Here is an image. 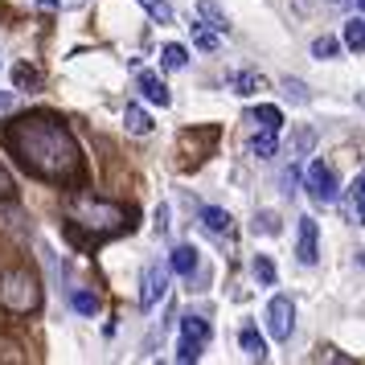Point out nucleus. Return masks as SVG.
Here are the masks:
<instances>
[{
    "label": "nucleus",
    "instance_id": "obj_1",
    "mask_svg": "<svg viewBox=\"0 0 365 365\" xmlns=\"http://www.w3.org/2000/svg\"><path fill=\"white\" fill-rule=\"evenodd\" d=\"M4 144L21 160V168H29L34 177L53 185H70L83 173V152L78 140L70 135V128L53 115H21L4 128Z\"/></svg>",
    "mask_w": 365,
    "mask_h": 365
},
{
    "label": "nucleus",
    "instance_id": "obj_2",
    "mask_svg": "<svg viewBox=\"0 0 365 365\" xmlns=\"http://www.w3.org/2000/svg\"><path fill=\"white\" fill-rule=\"evenodd\" d=\"M0 308L13 316H34L41 308V283H37L34 271H4L0 275Z\"/></svg>",
    "mask_w": 365,
    "mask_h": 365
},
{
    "label": "nucleus",
    "instance_id": "obj_3",
    "mask_svg": "<svg viewBox=\"0 0 365 365\" xmlns=\"http://www.w3.org/2000/svg\"><path fill=\"white\" fill-rule=\"evenodd\" d=\"M70 214L83 230H95V234H119L128 230V214L111 205V201H99V197H74L70 201Z\"/></svg>",
    "mask_w": 365,
    "mask_h": 365
},
{
    "label": "nucleus",
    "instance_id": "obj_4",
    "mask_svg": "<svg viewBox=\"0 0 365 365\" xmlns=\"http://www.w3.org/2000/svg\"><path fill=\"white\" fill-rule=\"evenodd\" d=\"M299 181H304V189H308V197H312L316 205H332V201H336V189H341V185H336V173H332L324 160L304 165V177H299Z\"/></svg>",
    "mask_w": 365,
    "mask_h": 365
},
{
    "label": "nucleus",
    "instance_id": "obj_5",
    "mask_svg": "<svg viewBox=\"0 0 365 365\" xmlns=\"http://www.w3.org/2000/svg\"><path fill=\"white\" fill-rule=\"evenodd\" d=\"M205 341H210V320H201V316H185L181 320V341H177V361L193 365L201 357Z\"/></svg>",
    "mask_w": 365,
    "mask_h": 365
},
{
    "label": "nucleus",
    "instance_id": "obj_6",
    "mask_svg": "<svg viewBox=\"0 0 365 365\" xmlns=\"http://www.w3.org/2000/svg\"><path fill=\"white\" fill-rule=\"evenodd\" d=\"M296 329V304L287 296H271L267 299V332L275 336V341H287Z\"/></svg>",
    "mask_w": 365,
    "mask_h": 365
},
{
    "label": "nucleus",
    "instance_id": "obj_7",
    "mask_svg": "<svg viewBox=\"0 0 365 365\" xmlns=\"http://www.w3.org/2000/svg\"><path fill=\"white\" fill-rule=\"evenodd\" d=\"M296 259H299L304 267H316V263H320V222H316V217H299Z\"/></svg>",
    "mask_w": 365,
    "mask_h": 365
},
{
    "label": "nucleus",
    "instance_id": "obj_8",
    "mask_svg": "<svg viewBox=\"0 0 365 365\" xmlns=\"http://www.w3.org/2000/svg\"><path fill=\"white\" fill-rule=\"evenodd\" d=\"M165 292H168V271L160 263H152L148 271H144V287H140V308L144 312H152L160 299H165Z\"/></svg>",
    "mask_w": 365,
    "mask_h": 365
},
{
    "label": "nucleus",
    "instance_id": "obj_9",
    "mask_svg": "<svg viewBox=\"0 0 365 365\" xmlns=\"http://www.w3.org/2000/svg\"><path fill=\"white\" fill-rule=\"evenodd\" d=\"M238 349L247 353L250 361H267V345H263V336H259V329H255L250 320H242V329H238Z\"/></svg>",
    "mask_w": 365,
    "mask_h": 365
},
{
    "label": "nucleus",
    "instance_id": "obj_10",
    "mask_svg": "<svg viewBox=\"0 0 365 365\" xmlns=\"http://www.w3.org/2000/svg\"><path fill=\"white\" fill-rule=\"evenodd\" d=\"M135 86H140V95H144L148 103H156V107H168V103H173V95H168V86L160 83L156 74H148V70H144V74L135 78Z\"/></svg>",
    "mask_w": 365,
    "mask_h": 365
},
{
    "label": "nucleus",
    "instance_id": "obj_11",
    "mask_svg": "<svg viewBox=\"0 0 365 365\" xmlns=\"http://www.w3.org/2000/svg\"><path fill=\"white\" fill-rule=\"evenodd\" d=\"M250 152H255L259 160H271V156L279 152V128H259V132L250 135Z\"/></svg>",
    "mask_w": 365,
    "mask_h": 365
},
{
    "label": "nucleus",
    "instance_id": "obj_12",
    "mask_svg": "<svg viewBox=\"0 0 365 365\" xmlns=\"http://www.w3.org/2000/svg\"><path fill=\"white\" fill-rule=\"evenodd\" d=\"M197 21H201V25H210V29H217V34H230V29H234L230 17L217 9L214 0H197Z\"/></svg>",
    "mask_w": 365,
    "mask_h": 365
},
{
    "label": "nucleus",
    "instance_id": "obj_13",
    "mask_svg": "<svg viewBox=\"0 0 365 365\" xmlns=\"http://www.w3.org/2000/svg\"><path fill=\"white\" fill-rule=\"evenodd\" d=\"M201 226H205L210 234H230L234 217L226 214V210H217V205H205V210H201Z\"/></svg>",
    "mask_w": 365,
    "mask_h": 365
},
{
    "label": "nucleus",
    "instance_id": "obj_14",
    "mask_svg": "<svg viewBox=\"0 0 365 365\" xmlns=\"http://www.w3.org/2000/svg\"><path fill=\"white\" fill-rule=\"evenodd\" d=\"M123 123H128V132H132V135H148L152 128H156V119H152L140 103H132V107L123 111Z\"/></svg>",
    "mask_w": 365,
    "mask_h": 365
},
{
    "label": "nucleus",
    "instance_id": "obj_15",
    "mask_svg": "<svg viewBox=\"0 0 365 365\" xmlns=\"http://www.w3.org/2000/svg\"><path fill=\"white\" fill-rule=\"evenodd\" d=\"M226 83H230L234 95H255V91H263V86H267L263 74H255V70H238V74H230Z\"/></svg>",
    "mask_w": 365,
    "mask_h": 365
},
{
    "label": "nucleus",
    "instance_id": "obj_16",
    "mask_svg": "<svg viewBox=\"0 0 365 365\" xmlns=\"http://www.w3.org/2000/svg\"><path fill=\"white\" fill-rule=\"evenodd\" d=\"M168 267H173L177 275H193V271H197V250L189 247V242H181V247L173 250V259H168Z\"/></svg>",
    "mask_w": 365,
    "mask_h": 365
},
{
    "label": "nucleus",
    "instance_id": "obj_17",
    "mask_svg": "<svg viewBox=\"0 0 365 365\" xmlns=\"http://www.w3.org/2000/svg\"><path fill=\"white\" fill-rule=\"evenodd\" d=\"M135 4H140L156 25H173V21H177V13H173V4H168V0H135Z\"/></svg>",
    "mask_w": 365,
    "mask_h": 365
},
{
    "label": "nucleus",
    "instance_id": "obj_18",
    "mask_svg": "<svg viewBox=\"0 0 365 365\" xmlns=\"http://www.w3.org/2000/svg\"><path fill=\"white\" fill-rule=\"evenodd\" d=\"M247 119H250V123H259V128H283V111L275 107V103H263V107H255Z\"/></svg>",
    "mask_w": 365,
    "mask_h": 365
},
{
    "label": "nucleus",
    "instance_id": "obj_19",
    "mask_svg": "<svg viewBox=\"0 0 365 365\" xmlns=\"http://www.w3.org/2000/svg\"><path fill=\"white\" fill-rule=\"evenodd\" d=\"M349 214H353V217L365 226V173H361L353 185H349Z\"/></svg>",
    "mask_w": 365,
    "mask_h": 365
},
{
    "label": "nucleus",
    "instance_id": "obj_20",
    "mask_svg": "<svg viewBox=\"0 0 365 365\" xmlns=\"http://www.w3.org/2000/svg\"><path fill=\"white\" fill-rule=\"evenodd\" d=\"M70 308H74V312H83V316H95V312H99V296H95V292H86V287H74V292H70Z\"/></svg>",
    "mask_w": 365,
    "mask_h": 365
},
{
    "label": "nucleus",
    "instance_id": "obj_21",
    "mask_svg": "<svg viewBox=\"0 0 365 365\" xmlns=\"http://www.w3.org/2000/svg\"><path fill=\"white\" fill-rule=\"evenodd\" d=\"M160 66H165V70H185V66H189V50L177 46V41H168L165 50H160Z\"/></svg>",
    "mask_w": 365,
    "mask_h": 365
},
{
    "label": "nucleus",
    "instance_id": "obj_22",
    "mask_svg": "<svg viewBox=\"0 0 365 365\" xmlns=\"http://www.w3.org/2000/svg\"><path fill=\"white\" fill-rule=\"evenodd\" d=\"M345 46H349L353 53L365 50V17H349V21H345Z\"/></svg>",
    "mask_w": 365,
    "mask_h": 365
},
{
    "label": "nucleus",
    "instance_id": "obj_23",
    "mask_svg": "<svg viewBox=\"0 0 365 365\" xmlns=\"http://www.w3.org/2000/svg\"><path fill=\"white\" fill-rule=\"evenodd\" d=\"M193 41H197V50H205V53H214L217 50V41H222V34L217 29H210V25H193Z\"/></svg>",
    "mask_w": 365,
    "mask_h": 365
},
{
    "label": "nucleus",
    "instance_id": "obj_24",
    "mask_svg": "<svg viewBox=\"0 0 365 365\" xmlns=\"http://www.w3.org/2000/svg\"><path fill=\"white\" fill-rule=\"evenodd\" d=\"M255 279L263 283V287H275V279H279V271H275V263H271L267 255H259V259H255Z\"/></svg>",
    "mask_w": 365,
    "mask_h": 365
},
{
    "label": "nucleus",
    "instance_id": "obj_25",
    "mask_svg": "<svg viewBox=\"0 0 365 365\" xmlns=\"http://www.w3.org/2000/svg\"><path fill=\"white\" fill-rule=\"evenodd\" d=\"M312 53L329 62V58H336V53H341V41H336V37H316V41H312Z\"/></svg>",
    "mask_w": 365,
    "mask_h": 365
},
{
    "label": "nucleus",
    "instance_id": "obj_26",
    "mask_svg": "<svg viewBox=\"0 0 365 365\" xmlns=\"http://www.w3.org/2000/svg\"><path fill=\"white\" fill-rule=\"evenodd\" d=\"M283 95H287V103H308V86L299 83V78H283Z\"/></svg>",
    "mask_w": 365,
    "mask_h": 365
},
{
    "label": "nucleus",
    "instance_id": "obj_27",
    "mask_svg": "<svg viewBox=\"0 0 365 365\" xmlns=\"http://www.w3.org/2000/svg\"><path fill=\"white\" fill-rule=\"evenodd\" d=\"M13 83H17L21 91H34V86H37V70H34V66H25V62H21V66L13 70Z\"/></svg>",
    "mask_w": 365,
    "mask_h": 365
},
{
    "label": "nucleus",
    "instance_id": "obj_28",
    "mask_svg": "<svg viewBox=\"0 0 365 365\" xmlns=\"http://www.w3.org/2000/svg\"><path fill=\"white\" fill-rule=\"evenodd\" d=\"M255 230H259V234H279V230H283L279 214H267V210H263V214L255 217Z\"/></svg>",
    "mask_w": 365,
    "mask_h": 365
},
{
    "label": "nucleus",
    "instance_id": "obj_29",
    "mask_svg": "<svg viewBox=\"0 0 365 365\" xmlns=\"http://www.w3.org/2000/svg\"><path fill=\"white\" fill-rule=\"evenodd\" d=\"M0 197H13V177L4 173V165H0Z\"/></svg>",
    "mask_w": 365,
    "mask_h": 365
},
{
    "label": "nucleus",
    "instance_id": "obj_30",
    "mask_svg": "<svg viewBox=\"0 0 365 365\" xmlns=\"http://www.w3.org/2000/svg\"><path fill=\"white\" fill-rule=\"evenodd\" d=\"M9 107H13V95H9V91H0V111H9Z\"/></svg>",
    "mask_w": 365,
    "mask_h": 365
},
{
    "label": "nucleus",
    "instance_id": "obj_31",
    "mask_svg": "<svg viewBox=\"0 0 365 365\" xmlns=\"http://www.w3.org/2000/svg\"><path fill=\"white\" fill-rule=\"evenodd\" d=\"M341 4H349V9H357V13L365 17V0H341Z\"/></svg>",
    "mask_w": 365,
    "mask_h": 365
},
{
    "label": "nucleus",
    "instance_id": "obj_32",
    "mask_svg": "<svg viewBox=\"0 0 365 365\" xmlns=\"http://www.w3.org/2000/svg\"><path fill=\"white\" fill-rule=\"evenodd\" d=\"M37 9H46V13H53V9H58V0H37Z\"/></svg>",
    "mask_w": 365,
    "mask_h": 365
},
{
    "label": "nucleus",
    "instance_id": "obj_33",
    "mask_svg": "<svg viewBox=\"0 0 365 365\" xmlns=\"http://www.w3.org/2000/svg\"><path fill=\"white\" fill-rule=\"evenodd\" d=\"M361 107H365V95H361Z\"/></svg>",
    "mask_w": 365,
    "mask_h": 365
}]
</instances>
